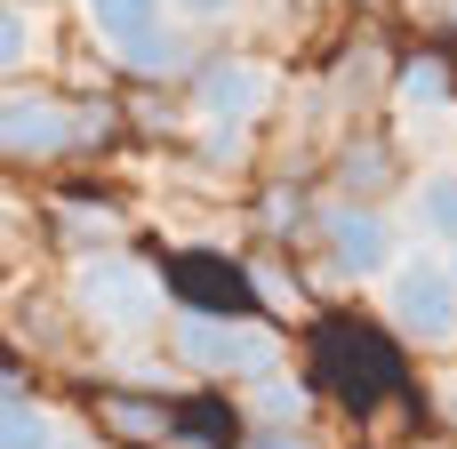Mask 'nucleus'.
<instances>
[{"label":"nucleus","mask_w":457,"mask_h":449,"mask_svg":"<svg viewBox=\"0 0 457 449\" xmlns=\"http://www.w3.org/2000/svg\"><path fill=\"white\" fill-rule=\"evenodd\" d=\"M177 353L193 370H209V378H265V370H281V337L249 329L233 313H185L177 321Z\"/></svg>","instance_id":"f257e3e1"},{"label":"nucleus","mask_w":457,"mask_h":449,"mask_svg":"<svg viewBox=\"0 0 457 449\" xmlns=\"http://www.w3.org/2000/svg\"><path fill=\"white\" fill-rule=\"evenodd\" d=\"M386 313H394V329H410V337H434V345L457 337V273H442L434 257L402 265V273H394Z\"/></svg>","instance_id":"f03ea898"},{"label":"nucleus","mask_w":457,"mask_h":449,"mask_svg":"<svg viewBox=\"0 0 457 449\" xmlns=\"http://www.w3.org/2000/svg\"><path fill=\"white\" fill-rule=\"evenodd\" d=\"M80 305L112 329H145L161 313V281L129 257H96V265H80Z\"/></svg>","instance_id":"7ed1b4c3"},{"label":"nucleus","mask_w":457,"mask_h":449,"mask_svg":"<svg viewBox=\"0 0 457 449\" xmlns=\"http://www.w3.org/2000/svg\"><path fill=\"white\" fill-rule=\"evenodd\" d=\"M72 145H80L72 104H56V96H0V153H16V161H56V153H72Z\"/></svg>","instance_id":"20e7f679"},{"label":"nucleus","mask_w":457,"mask_h":449,"mask_svg":"<svg viewBox=\"0 0 457 449\" xmlns=\"http://www.w3.org/2000/svg\"><path fill=\"white\" fill-rule=\"evenodd\" d=\"M265 96H273V72H265L257 56H217V64L201 72V112H209V121H257Z\"/></svg>","instance_id":"39448f33"},{"label":"nucleus","mask_w":457,"mask_h":449,"mask_svg":"<svg viewBox=\"0 0 457 449\" xmlns=\"http://www.w3.org/2000/svg\"><path fill=\"white\" fill-rule=\"evenodd\" d=\"M321 241H329V265H337V273H378V265L394 257V225H386L378 209H337V217L321 225Z\"/></svg>","instance_id":"423d86ee"},{"label":"nucleus","mask_w":457,"mask_h":449,"mask_svg":"<svg viewBox=\"0 0 457 449\" xmlns=\"http://www.w3.org/2000/svg\"><path fill=\"white\" fill-rule=\"evenodd\" d=\"M88 16H96V32L120 48V40H137V32H153L161 16H169V0H88Z\"/></svg>","instance_id":"0eeeda50"},{"label":"nucleus","mask_w":457,"mask_h":449,"mask_svg":"<svg viewBox=\"0 0 457 449\" xmlns=\"http://www.w3.org/2000/svg\"><path fill=\"white\" fill-rule=\"evenodd\" d=\"M104 426H112V434H137V442H161V434H169V410H153V402H129V394H112V402H104Z\"/></svg>","instance_id":"6e6552de"},{"label":"nucleus","mask_w":457,"mask_h":449,"mask_svg":"<svg viewBox=\"0 0 457 449\" xmlns=\"http://www.w3.org/2000/svg\"><path fill=\"white\" fill-rule=\"evenodd\" d=\"M249 410L257 418H305V386H289V378H249Z\"/></svg>","instance_id":"1a4fd4ad"},{"label":"nucleus","mask_w":457,"mask_h":449,"mask_svg":"<svg viewBox=\"0 0 457 449\" xmlns=\"http://www.w3.org/2000/svg\"><path fill=\"white\" fill-rule=\"evenodd\" d=\"M48 418L40 410H24V402H0V449H48Z\"/></svg>","instance_id":"9d476101"},{"label":"nucleus","mask_w":457,"mask_h":449,"mask_svg":"<svg viewBox=\"0 0 457 449\" xmlns=\"http://www.w3.org/2000/svg\"><path fill=\"white\" fill-rule=\"evenodd\" d=\"M120 64H129V72H169V64H177L169 24H153V32H137V40H120Z\"/></svg>","instance_id":"9b49d317"},{"label":"nucleus","mask_w":457,"mask_h":449,"mask_svg":"<svg viewBox=\"0 0 457 449\" xmlns=\"http://www.w3.org/2000/svg\"><path fill=\"white\" fill-rule=\"evenodd\" d=\"M418 217H426L434 233H450V241H457V177H434V185L418 193Z\"/></svg>","instance_id":"f8f14e48"},{"label":"nucleus","mask_w":457,"mask_h":449,"mask_svg":"<svg viewBox=\"0 0 457 449\" xmlns=\"http://www.w3.org/2000/svg\"><path fill=\"white\" fill-rule=\"evenodd\" d=\"M24 48H32V24H24V8H16V0H0V72H16V64H24Z\"/></svg>","instance_id":"ddd939ff"},{"label":"nucleus","mask_w":457,"mask_h":449,"mask_svg":"<svg viewBox=\"0 0 457 449\" xmlns=\"http://www.w3.org/2000/svg\"><path fill=\"white\" fill-rule=\"evenodd\" d=\"M386 177H394L386 153H353V161H345V185H353V193H386Z\"/></svg>","instance_id":"4468645a"},{"label":"nucleus","mask_w":457,"mask_h":449,"mask_svg":"<svg viewBox=\"0 0 457 449\" xmlns=\"http://www.w3.org/2000/svg\"><path fill=\"white\" fill-rule=\"evenodd\" d=\"M241 449H313L305 434H289V426H265V434H249Z\"/></svg>","instance_id":"2eb2a0df"},{"label":"nucleus","mask_w":457,"mask_h":449,"mask_svg":"<svg viewBox=\"0 0 457 449\" xmlns=\"http://www.w3.org/2000/svg\"><path fill=\"white\" fill-rule=\"evenodd\" d=\"M402 88H410V96H442V64H410Z\"/></svg>","instance_id":"dca6fc26"},{"label":"nucleus","mask_w":457,"mask_h":449,"mask_svg":"<svg viewBox=\"0 0 457 449\" xmlns=\"http://www.w3.org/2000/svg\"><path fill=\"white\" fill-rule=\"evenodd\" d=\"M233 0H177V16H193V24H209V16H225Z\"/></svg>","instance_id":"f3484780"}]
</instances>
